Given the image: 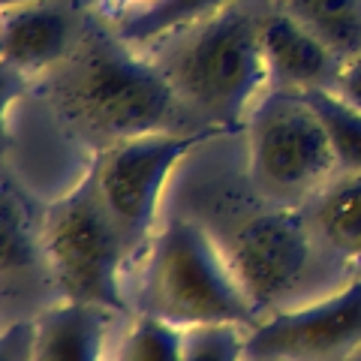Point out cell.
Wrapping results in <instances>:
<instances>
[{
	"instance_id": "obj_1",
	"label": "cell",
	"mask_w": 361,
	"mask_h": 361,
	"mask_svg": "<svg viewBox=\"0 0 361 361\" xmlns=\"http://www.w3.org/2000/svg\"><path fill=\"white\" fill-rule=\"evenodd\" d=\"M49 97L78 142L97 151L169 130L180 99L160 63L145 61L118 33L82 27L75 49L51 70Z\"/></svg>"
},
{
	"instance_id": "obj_2",
	"label": "cell",
	"mask_w": 361,
	"mask_h": 361,
	"mask_svg": "<svg viewBox=\"0 0 361 361\" xmlns=\"http://www.w3.org/2000/svg\"><path fill=\"white\" fill-rule=\"evenodd\" d=\"M133 310L178 329L229 322L250 331L259 325V313L244 295L223 247L205 226L187 217H172L145 250Z\"/></svg>"
},
{
	"instance_id": "obj_3",
	"label": "cell",
	"mask_w": 361,
	"mask_h": 361,
	"mask_svg": "<svg viewBox=\"0 0 361 361\" xmlns=\"http://www.w3.org/2000/svg\"><path fill=\"white\" fill-rule=\"evenodd\" d=\"M178 37V49L160 66L175 85L180 106L193 109L205 127L241 130L253 103L271 85L262 54V18L238 0Z\"/></svg>"
},
{
	"instance_id": "obj_4",
	"label": "cell",
	"mask_w": 361,
	"mask_h": 361,
	"mask_svg": "<svg viewBox=\"0 0 361 361\" xmlns=\"http://www.w3.org/2000/svg\"><path fill=\"white\" fill-rule=\"evenodd\" d=\"M42 244L61 301L133 313L123 292V271L133 259L90 166L42 211Z\"/></svg>"
},
{
	"instance_id": "obj_5",
	"label": "cell",
	"mask_w": 361,
	"mask_h": 361,
	"mask_svg": "<svg viewBox=\"0 0 361 361\" xmlns=\"http://www.w3.org/2000/svg\"><path fill=\"white\" fill-rule=\"evenodd\" d=\"M250 184L265 202L301 208L329 184L337 160L301 90L268 85L247 115Z\"/></svg>"
},
{
	"instance_id": "obj_6",
	"label": "cell",
	"mask_w": 361,
	"mask_h": 361,
	"mask_svg": "<svg viewBox=\"0 0 361 361\" xmlns=\"http://www.w3.org/2000/svg\"><path fill=\"white\" fill-rule=\"evenodd\" d=\"M220 135H226L223 127H199L193 133L160 130L123 139L94 154L90 169L127 241L133 262H139L154 241L157 211H160V199L172 169L199 145Z\"/></svg>"
},
{
	"instance_id": "obj_7",
	"label": "cell",
	"mask_w": 361,
	"mask_h": 361,
	"mask_svg": "<svg viewBox=\"0 0 361 361\" xmlns=\"http://www.w3.org/2000/svg\"><path fill=\"white\" fill-rule=\"evenodd\" d=\"M313 232L304 211L268 202L223 244V253L256 313L271 310L301 283L313 256Z\"/></svg>"
},
{
	"instance_id": "obj_8",
	"label": "cell",
	"mask_w": 361,
	"mask_h": 361,
	"mask_svg": "<svg viewBox=\"0 0 361 361\" xmlns=\"http://www.w3.org/2000/svg\"><path fill=\"white\" fill-rule=\"evenodd\" d=\"M256 361H349L361 349V277L295 310H280L247 331Z\"/></svg>"
},
{
	"instance_id": "obj_9",
	"label": "cell",
	"mask_w": 361,
	"mask_h": 361,
	"mask_svg": "<svg viewBox=\"0 0 361 361\" xmlns=\"http://www.w3.org/2000/svg\"><path fill=\"white\" fill-rule=\"evenodd\" d=\"M0 25V54L4 66L37 78L66 61L82 33H75L73 9L61 0H30L4 6Z\"/></svg>"
},
{
	"instance_id": "obj_10",
	"label": "cell",
	"mask_w": 361,
	"mask_h": 361,
	"mask_svg": "<svg viewBox=\"0 0 361 361\" xmlns=\"http://www.w3.org/2000/svg\"><path fill=\"white\" fill-rule=\"evenodd\" d=\"M0 238H4V301L37 298L42 289H54L49 256L42 244V214L33 208L30 196L16 184L13 175H4L0 184Z\"/></svg>"
},
{
	"instance_id": "obj_11",
	"label": "cell",
	"mask_w": 361,
	"mask_h": 361,
	"mask_svg": "<svg viewBox=\"0 0 361 361\" xmlns=\"http://www.w3.org/2000/svg\"><path fill=\"white\" fill-rule=\"evenodd\" d=\"M262 54L274 87L334 90L343 70L341 54L280 9L262 16Z\"/></svg>"
},
{
	"instance_id": "obj_12",
	"label": "cell",
	"mask_w": 361,
	"mask_h": 361,
	"mask_svg": "<svg viewBox=\"0 0 361 361\" xmlns=\"http://www.w3.org/2000/svg\"><path fill=\"white\" fill-rule=\"evenodd\" d=\"M115 310L58 301L42 307L37 322V361H106V337Z\"/></svg>"
},
{
	"instance_id": "obj_13",
	"label": "cell",
	"mask_w": 361,
	"mask_h": 361,
	"mask_svg": "<svg viewBox=\"0 0 361 361\" xmlns=\"http://www.w3.org/2000/svg\"><path fill=\"white\" fill-rule=\"evenodd\" d=\"M313 238L343 262L361 265V175L341 172L304 202Z\"/></svg>"
},
{
	"instance_id": "obj_14",
	"label": "cell",
	"mask_w": 361,
	"mask_h": 361,
	"mask_svg": "<svg viewBox=\"0 0 361 361\" xmlns=\"http://www.w3.org/2000/svg\"><path fill=\"white\" fill-rule=\"evenodd\" d=\"M238 0H151L139 13L118 21V37L130 45H148L163 37H178L202 25Z\"/></svg>"
},
{
	"instance_id": "obj_15",
	"label": "cell",
	"mask_w": 361,
	"mask_h": 361,
	"mask_svg": "<svg viewBox=\"0 0 361 361\" xmlns=\"http://www.w3.org/2000/svg\"><path fill=\"white\" fill-rule=\"evenodd\" d=\"M271 6L301 21L343 61L361 54V0H271Z\"/></svg>"
},
{
	"instance_id": "obj_16",
	"label": "cell",
	"mask_w": 361,
	"mask_h": 361,
	"mask_svg": "<svg viewBox=\"0 0 361 361\" xmlns=\"http://www.w3.org/2000/svg\"><path fill=\"white\" fill-rule=\"evenodd\" d=\"M301 97L310 103L316 118L329 133L337 169L349 175H361V109L343 99L337 90L325 87L301 90Z\"/></svg>"
},
{
	"instance_id": "obj_17",
	"label": "cell",
	"mask_w": 361,
	"mask_h": 361,
	"mask_svg": "<svg viewBox=\"0 0 361 361\" xmlns=\"http://www.w3.org/2000/svg\"><path fill=\"white\" fill-rule=\"evenodd\" d=\"M115 361H184V329L151 316H135Z\"/></svg>"
},
{
	"instance_id": "obj_18",
	"label": "cell",
	"mask_w": 361,
	"mask_h": 361,
	"mask_svg": "<svg viewBox=\"0 0 361 361\" xmlns=\"http://www.w3.org/2000/svg\"><path fill=\"white\" fill-rule=\"evenodd\" d=\"M241 325H193L184 329V361H241L247 355Z\"/></svg>"
},
{
	"instance_id": "obj_19",
	"label": "cell",
	"mask_w": 361,
	"mask_h": 361,
	"mask_svg": "<svg viewBox=\"0 0 361 361\" xmlns=\"http://www.w3.org/2000/svg\"><path fill=\"white\" fill-rule=\"evenodd\" d=\"M0 361H37V322L21 319L6 325L0 341Z\"/></svg>"
},
{
	"instance_id": "obj_20",
	"label": "cell",
	"mask_w": 361,
	"mask_h": 361,
	"mask_svg": "<svg viewBox=\"0 0 361 361\" xmlns=\"http://www.w3.org/2000/svg\"><path fill=\"white\" fill-rule=\"evenodd\" d=\"M334 90L343 99H349L353 106L361 109V54H358V58L343 61V70H341V78H337Z\"/></svg>"
},
{
	"instance_id": "obj_21",
	"label": "cell",
	"mask_w": 361,
	"mask_h": 361,
	"mask_svg": "<svg viewBox=\"0 0 361 361\" xmlns=\"http://www.w3.org/2000/svg\"><path fill=\"white\" fill-rule=\"evenodd\" d=\"M99 4H103V9L109 16H118V21H121L133 13H139L142 6H148L151 0H99Z\"/></svg>"
},
{
	"instance_id": "obj_22",
	"label": "cell",
	"mask_w": 361,
	"mask_h": 361,
	"mask_svg": "<svg viewBox=\"0 0 361 361\" xmlns=\"http://www.w3.org/2000/svg\"><path fill=\"white\" fill-rule=\"evenodd\" d=\"M18 4H30V0H0V6H18Z\"/></svg>"
}]
</instances>
